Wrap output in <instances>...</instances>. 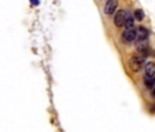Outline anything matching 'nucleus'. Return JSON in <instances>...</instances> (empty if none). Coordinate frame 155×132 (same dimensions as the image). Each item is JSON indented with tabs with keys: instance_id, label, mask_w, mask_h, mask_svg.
Returning <instances> with one entry per match:
<instances>
[{
	"instance_id": "obj_1",
	"label": "nucleus",
	"mask_w": 155,
	"mask_h": 132,
	"mask_svg": "<svg viewBox=\"0 0 155 132\" xmlns=\"http://www.w3.org/2000/svg\"><path fill=\"white\" fill-rule=\"evenodd\" d=\"M129 69L132 70V72L137 73L140 72L143 68H144V56L142 55H132L130 58H129Z\"/></svg>"
},
{
	"instance_id": "obj_2",
	"label": "nucleus",
	"mask_w": 155,
	"mask_h": 132,
	"mask_svg": "<svg viewBox=\"0 0 155 132\" xmlns=\"http://www.w3.org/2000/svg\"><path fill=\"white\" fill-rule=\"evenodd\" d=\"M122 40L128 44H132L133 41H136V28H125L122 33Z\"/></svg>"
},
{
	"instance_id": "obj_3",
	"label": "nucleus",
	"mask_w": 155,
	"mask_h": 132,
	"mask_svg": "<svg viewBox=\"0 0 155 132\" xmlns=\"http://www.w3.org/2000/svg\"><path fill=\"white\" fill-rule=\"evenodd\" d=\"M114 14V25L117 28H122L125 23V18H126V11L121 10V11H115Z\"/></svg>"
},
{
	"instance_id": "obj_4",
	"label": "nucleus",
	"mask_w": 155,
	"mask_h": 132,
	"mask_svg": "<svg viewBox=\"0 0 155 132\" xmlns=\"http://www.w3.org/2000/svg\"><path fill=\"white\" fill-rule=\"evenodd\" d=\"M117 7H118L117 0H107V3L105 6V14L106 15H113L117 11Z\"/></svg>"
},
{
	"instance_id": "obj_5",
	"label": "nucleus",
	"mask_w": 155,
	"mask_h": 132,
	"mask_svg": "<svg viewBox=\"0 0 155 132\" xmlns=\"http://www.w3.org/2000/svg\"><path fill=\"white\" fill-rule=\"evenodd\" d=\"M136 50H137V52L142 55V56H144V58L150 55V47H148V44H147V40L139 41V44L136 46Z\"/></svg>"
},
{
	"instance_id": "obj_6",
	"label": "nucleus",
	"mask_w": 155,
	"mask_h": 132,
	"mask_svg": "<svg viewBox=\"0 0 155 132\" xmlns=\"http://www.w3.org/2000/svg\"><path fill=\"white\" fill-rule=\"evenodd\" d=\"M147 37H148V30H147L146 28H137L136 29V40L137 41H144L147 40Z\"/></svg>"
},
{
	"instance_id": "obj_7",
	"label": "nucleus",
	"mask_w": 155,
	"mask_h": 132,
	"mask_svg": "<svg viewBox=\"0 0 155 132\" xmlns=\"http://www.w3.org/2000/svg\"><path fill=\"white\" fill-rule=\"evenodd\" d=\"M126 11V18H125V23H123V26L125 28H133L135 26V17L132 15L130 11L128 10H125Z\"/></svg>"
},
{
	"instance_id": "obj_8",
	"label": "nucleus",
	"mask_w": 155,
	"mask_h": 132,
	"mask_svg": "<svg viewBox=\"0 0 155 132\" xmlns=\"http://www.w3.org/2000/svg\"><path fill=\"white\" fill-rule=\"evenodd\" d=\"M144 84H146L147 88H152L155 85V76H151V74H144Z\"/></svg>"
},
{
	"instance_id": "obj_9",
	"label": "nucleus",
	"mask_w": 155,
	"mask_h": 132,
	"mask_svg": "<svg viewBox=\"0 0 155 132\" xmlns=\"http://www.w3.org/2000/svg\"><path fill=\"white\" fill-rule=\"evenodd\" d=\"M144 68H146V74L155 76V65L154 64H147Z\"/></svg>"
},
{
	"instance_id": "obj_10",
	"label": "nucleus",
	"mask_w": 155,
	"mask_h": 132,
	"mask_svg": "<svg viewBox=\"0 0 155 132\" xmlns=\"http://www.w3.org/2000/svg\"><path fill=\"white\" fill-rule=\"evenodd\" d=\"M133 17H135V19H137V21H142V19L144 18V14H143L142 10H136V11H135V15H133Z\"/></svg>"
},
{
	"instance_id": "obj_11",
	"label": "nucleus",
	"mask_w": 155,
	"mask_h": 132,
	"mask_svg": "<svg viewBox=\"0 0 155 132\" xmlns=\"http://www.w3.org/2000/svg\"><path fill=\"white\" fill-rule=\"evenodd\" d=\"M30 3H32V4H34V6H37L40 1H39V0H30Z\"/></svg>"
},
{
	"instance_id": "obj_12",
	"label": "nucleus",
	"mask_w": 155,
	"mask_h": 132,
	"mask_svg": "<svg viewBox=\"0 0 155 132\" xmlns=\"http://www.w3.org/2000/svg\"><path fill=\"white\" fill-rule=\"evenodd\" d=\"M152 95H154V96H155V85H154V87H152Z\"/></svg>"
}]
</instances>
